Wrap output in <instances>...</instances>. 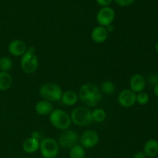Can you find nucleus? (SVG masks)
Masks as SVG:
<instances>
[{"instance_id": "obj_1", "label": "nucleus", "mask_w": 158, "mask_h": 158, "mask_svg": "<svg viewBox=\"0 0 158 158\" xmlns=\"http://www.w3.org/2000/svg\"><path fill=\"white\" fill-rule=\"evenodd\" d=\"M79 99L89 106H95L102 100V93L97 85L87 83L80 88Z\"/></svg>"}, {"instance_id": "obj_2", "label": "nucleus", "mask_w": 158, "mask_h": 158, "mask_svg": "<svg viewBox=\"0 0 158 158\" xmlns=\"http://www.w3.org/2000/svg\"><path fill=\"white\" fill-rule=\"evenodd\" d=\"M20 66L25 73L32 74L37 70L39 60L35 54V48L33 46L27 48L26 52L21 56Z\"/></svg>"}, {"instance_id": "obj_3", "label": "nucleus", "mask_w": 158, "mask_h": 158, "mask_svg": "<svg viewBox=\"0 0 158 158\" xmlns=\"http://www.w3.org/2000/svg\"><path fill=\"white\" fill-rule=\"evenodd\" d=\"M71 122L78 127H88L92 124V113L85 106H77L70 114Z\"/></svg>"}, {"instance_id": "obj_4", "label": "nucleus", "mask_w": 158, "mask_h": 158, "mask_svg": "<svg viewBox=\"0 0 158 158\" xmlns=\"http://www.w3.org/2000/svg\"><path fill=\"white\" fill-rule=\"evenodd\" d=\"M49 121L55 128L66 131L71 126L70 116L61 109H54L49 114Z\"/></svg>"}, {"instance_id": "obj_5", "label": "nucleus", "mask_w": 158, "mask_h": 158, "mask_svg": "<svg viewBox=\"0 0 158 158\" xmlns=\"http://www.w3.org/2000/svg\"><path fill=\"white\" fill-rule=\"evenodd\" d=\"M60 86L56 83H47L42 85L40 88V95L43 100L49 102L60 101L63 94Z\"/></svg>"}, {"instance_id": "obj_6", "label": "nucleus", "mask_w": 158, "mask_h": 158, "mask_svg": "<svg viewBox=\"0 0 158 158\" xmlns=\"http://www.w3.org/2000/svg\"><path fill=\"white\" fill-rule=\"evenodd\" d=\"M40 151L43 158H56L60 151V145L54 139L47 137L40 141Z\"/></svg>"}, {"instance_id": "obj_7", "label": "nucleus", "mask_w": 158, "mask_h": 158, "mask_svg": "<svg viewBox=\"0 0 158 158\" xmlns=\"http://www.w3.org/2000/svg\"><path fill=\"white\" fill-rule=\"evenodd\" d=\"M80 137L76 131L72 130H66L60 134L58 140V143L60 147L63 149H69L73 148L78 144Z\"/></svg>"}, {"instance_id": "obj_8", "label": "nucleus", "mask_w": 158, "mask_h": 158, "mask_svg": "<svg viewBox=\"0 0 158 158\" xmlns=\"http://www.w3.org/2000/svg\"><path fill=\"white\" fill-rule=\"evenodd\" d=\"M116 14L114 9L110 6L106 7H102L100 10L97 12V21L99 26L107 27L110 25H112L115 19Z\"/></svg>"}, {"instance_id": "obj_9", "label": "nucleus", "mask_w": 158, "mask_h": 158, "mask_svg": "<svg viewBox=\"0 0 158 158\" xmlns=\"http://www.w3.org/2000/svg\"><path fill=\"white\" fill-rule=\"evenodd\" d=\"M100 140L98 134L93 130H86L80 137V145L84 149H90L97 146Z\"/></svg>"}, {"instance_id": "obj_10", "label": "nucleus", "mask_w": 158, "mask_h": 158, "mask_svg": "<svg viewBox=\"0 0 158 158\" xmlns=\"http://www.w3.org/2000/svg\"><path fill=\"white\" fill-rule=\"evenodd\" d=\"M136 94L130 89L120 91L117 97L119 104L124 108H130L136 103Z\"/></svg>"}, {"instance_id": "obj_11", "label": "nucleus", "mask_w": 158, "mask_h": 158, "mask_svg": "<svg viewBox=\"0 0 158 158\" xmlns=\"http://www.w3.org/2000/svg\"><path fill=\"white\" fill-rule=\"evenodd\" d=\"M130 89L135 94L143 92L146 87V80L142 74L135 73L130 79Z\"/></svg>"}, {"instance_id": "obj_12", "label": "nucleus", "mask_w": 158, "mask_h": 158, "mask_svg": "<svg viewBox=\"0 0 158 158\" xmlns=\"http://www.w3.org/2000/svg\"><path fill=\"white\" fill-rule=\"evenodd\" d=\"M26 43L20 40H14L9 43L8 50L11 55L14 56H22L27 50Z\"/></svg>"}, {"instance_id": "obj_13", "label": "nucleus", "mask_w": 158, "mask_h": 158, "mask_svg": "<svg viewBox=\"0 0 158 158\" xmlns=\"http://www.w3.org/2000/svg\"><path fill=\"white\" fill-rule=\"evenodd\" d=\"M108 33L106 27L101 26H97L93 29L91 32V39L97 43H103L107 40Z\"/></svg>"}, {"instance_id": "obj_14", "label": "nucleus", "mask_w": 158, "mask_h": 158, "mask_svg": "<svg viewBox=\"0 0 158 158\" xmlns=\"http://www.w3.org/2000/svg\"><path fill=\"white\" fill-rule=\"evenodd\" d=\"M53 110L54 107L52 103L45 100H42L40 101L37 102L35 106V112L39 115L41 116L49 115Z\"/></svg>"}, {"instance_id": "obj_15", "label": "nucleus", "mask_w": 158, "mask_h": 158, "mask_svg": "<svg viewBox=\"0 0 158 158\" xmlns=\"http://www.w3.org/2000/svg\"><path fill=\"white\" fill-rule=\"evenodd\" d=\"M143 153L149 158L156 157L158 154V140L155 139L147 140L143 146Z\"/></svg>"}, {"instance_id": "obj_16", "label": "nucleus", "mask_w": 158, "mask_h": 158, "mask_svg": "<svg viewBox=\"0 0 158 158\" xmlns=\"http://www.w3.org/2000/svg\"><path fill=\"white\" fill-rule=\"evenodd\" d=\"M79 100L78 94L73 90H66L62 94L60 101L67 106H72L77 104Z\"/></svg>"}, {"instance_id": "obj_17", "label": "nucleus", "mask_w": 158, "mask_h": 158, "mask_svg": "<svg viewBox=\"0 0 158 158\" xmlns=\"http://www.w3.org/2000/svg\"><path fill=\"white\" fill-rule=\"evenodd\" d=\"M40 140L30 137L23 141V149L27 154H33L40 150Z\"/></svg>"}, {"instance_id": "obj_18", "label": "nucleus", "mask_w": 158, "mask_h": 158, "mask_svg": "<svg viewBox=\"0 0 158 158\" xmlns=\"http://www.w3.org/2000/svg\"><path fill=\"white\" fill-rule=\"evenodd\" d=\"M12 81V77L9 72L0 71V91H6L10 89Z\"/></svg>"}, {"instance_id": "obj_19", "label": "nucleus", "mask_w": 158, "mask_h": 158, "mask_svg": "<svg viewBox=\"0 0 158 158\" xmlns=\"http://www.w3.org/2000/svg\"><path fill=\"white\" fill-rule=\"evenodd\" d=\"M69 158H85L86 151L81 145H76L69 150Z\"/></svg>"}, {"instance_id": "obj_20", "label": "nucleus", "mask_w": 158, "mask_h": 158, "mask_svg": "<svg viewBox=\"0 0 158 158\" xmlns=\"http://www.w3.org/2000/svg\"><path fill=\"white\" fill-rule=\"evenodd\" d=\"M91 113H92L93 121L97 122V123H102L103 121H104L106 117V112L102 108H97Z\"/></svg>"}, {"instance_id": "obj_21", "label": "nucleus", "mask_w": 158, "mask_h": 158, "mask_svg": "<svg viewBox=\"0 0 158 158\" xmlns=\"http://www.w3.org/2000/svg\"><path fill=\"white\" fill-rule=\"evenodd\" d=\"M13 66L12 59L9 56H2L0 58V71L9 72Z\"/></svg>"}, {"instance_id": "obj_22", "label": "nucleus", "mask_w": 158, "mask_h": 158, "mask_svg": "<svg viewBox=\"0 0 158 158\" xmlns=\"http://www.w3.org/2000/svg\"><path fill=\"white\" fill-rule=\"evenodd\" d=\"M115 85L114 83L109 80H106L103 82L100 86V91L103 94H106V95H110L113 94L115 91Z\"/></svg>"}, {"instance_id": "obj_23", "label": "nucleus", "mask_w": 158, "mask_h": 158, "mask_svg": "<svg viewBox=\"0 0 158 158\" xmlns=\"http://www.w3.org/2000/svg\"><path fill=\"white\" fill-rule=\"evenodd\" d=\"M150 100V97L148 94L145 92H140L136 94V103L140 106H144L148 103Z\"/></svg>"}, {"instance_id": "obj_24", "label": "nucleus", "mask_w": 158, "mask_h": 158, "mask_svg": "<svg viewBox=\"0 0 158 158\" xmlns=\"http://www.w3.org/2000/svg\"><path fill=\"white\" fill-rule=\"evenodd\" d=\"M116 2V4L121 7H127L131 5H132L134 2L135 0H114Z\"/></svg>"}, {"instance_id": "obj_25", "label": "nucleus", "mask_w": 158, "mask_h": 158, "mask_svg": "<svg viewBox=\"0 0 158 158\" xmlns=\"http://www.w3.org/2000/svg\"><path fill=\"white\" fill-rule=\"evenodd\" d=\"M114 0H96V2L102 7H106V6H110Z\"/></svg>"}, {"instance_id": "obj_26", "label": "nucleus", "mask_w": 158, "mask_h": 158, "mask_svg": "<svg viewBox=\"0 0 158 158\" xmlns=\"http://www.w3.org/2000/svg\"><path fill=\"white\" fill-rule=\"evenodd\" d=\"M146 155L143 153V151H137L134 154V158H146Z\"/></svg>"}, {"instance_id": "obj_27", "label": "nucleus", "mask_w": 158, "mask_h": 158, "mask_svg": "<svg viewBox=\"0 0 158 158\" xmlns=\"http://www.w3.org/2000/svg\"><path fill=\"white\" fill-rule=\"evenodd\" d=\"M31 137H32V138H35V139H36V140H40V133L39 132V131H34V132L32 133V136H31Z\"/></svg>"}, {"instance_id": "obj_28", "label": "nucleus", "mask_w": 158, "mask_h": 158, "mask_svg": "<svg viewBox=\"0 0 158 158\" xmlns=\"http://www.w3.org/2000/svg\"><path fill=\"white\" fill-rule=\"evenodd\" d=\"M154 95H155L157 97H158V83H157L155 85H154Z\"/></svg>"}, {"instance_id": "obj_29", "label": "nucleus", "mask_w": 158, "mask_h": 158, "mask_svg": "<svg viewBox=\"0 0 158 158\" xmlns=\"http://www.w3.org/2000/svg\"><path fill=\"white\" fill-rule=\"evenodd\" d=\"M155 49H156V51H157V53H158V42L156 43V45H155Z\"/></svg>"}, {"instance_id": "obj_30", "label": "nucleus", "mask_w": 158, "mask_h": 158, "mask_svg": "<svg viewBox=\"0 0 158 158\" xmlns=\"http://www.w3.org/2000/svg\"><path fill=\"white\" fill-rule=\"evenodd\" d=\"M152 158H155V157H152Z\"/></svg>"}]
</instances>
